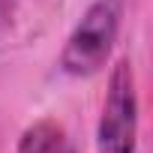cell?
Returning <instances> with one entry per match:
<instances>
[{
  "mask_svg": "<svg viewBox=\"0 0 153 153\" xmlns=\"http://www.w3.org/2000/svg\"><path fill=\"white\" fill-rule=\"evenodd\" d=\"M120 15H123V0H93L78 27L66 39V48L60 54L63 72L84 78L105 66L117 30H120Z\"/></svg>",
  "mask_w": 153,
  "mask_h": 153,
  "instance_id": "obj_1",
  "label": "cell"
},
{
  "mask_svg": "<svg viewBox=\"0 0 153 153\" xmlns=\"http://www.w3.org/2000/svg\"><path fill=\"white\" fill-rule=\"evenodd\" d=\"M135 135H138L135 72L129 60H120L111 72L108 96L99 117V153H135Z\"/></svg>",
  "mask_w": 153,
  "mask_h": 153,
  "instance_id": "obj_2",
  "label": "cell"
},
{
  "mask_svg": "<svg viewBox=\"0 0 153 153\" xmlns=\"http://www.w3.org/2000/svg\"><path fill=\"white\" fill-rule=\"evenodd\" d=\"M18 153H75V147H72V141L60 123L39 120L21 135Z\"/></svg>",
  "mask_w": 153,
  "mask_h": 153,
  "instance_id": "obj_3",
  "label": "cell"
},
{
  "mask_svg": "<svg viewBox=\"0 0 153 153\" xmlns=\"http://www.w3.org/2000/svg\"><path fill=\"white\" fill-rule=\"evenodd\" d=\"M15 6H18V0H0V30L12 24V18H15Z\"/></svg>",
  "mask_w": 153,
  "mask_h": 153,
  "instance_id": "obj_4",
  "label": "cell"
}]
</instances>
